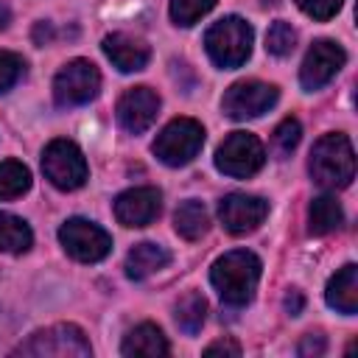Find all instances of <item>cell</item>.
<instances>
[{
  "instance_id": "cell-22",
  "label": "cell",
  "mask_w": 358,
  "mask_h": 358,
  "mask_svg": "<svg viewBox=\"0 0 358 358\" xmlns=\"http://www.w3.org/2000/svg\"><path fill=\"white\" fill-rule=\"evenodd\" d=\"M207 319V299L199 294V291H190L185 294L179 302H176V324L187 333V336H196L201 330Z\"/></svg>"
},
{
  "instance_id": "cell-28",
  "label": "cell",
  "mask_w": 358,
  "mask_h": 358,
  "mask_svg": "<svg viewBox=\"0 0 358 358\" xmlns=\"http://www.w3.org/2000/svg\"><path fill=\"white\" fill-rule=\"evenodd\" d=\"M341 3H344V0H296V6H299L308 17H313V20H319V22L336 17L338 8H341Z\"/></svg>"
},
{
  "instance_id": "cell-11",
  "label": "cell",
  "mask_w": 358,
  "mask_h": 358,
  "mask_svg": "<svg viewBox=\"0 0 358 358\" xmlns=\"http://www.w3.org/2000/svg\"><path fill=\"white\" fill-rule=\"evenodd\" d=\"M347 62V53L338 42H330V39H316L305 59H302V67H299V84L313 92V90H322Z\"/></svg>"
},
{
  "instance_id": "cell-14",
  "label": "cell",
  "mask_w": 358,
  "mask_h": 358,
  "mask_svg": "<svg viewBox=\"0 0 358 358\" xmlns=\"http://www.w3.org/2000/svg\"><path fill=\"white\" fill-rule=\"evenodd\" d=\"M162 210V193L157 187H131L115 199V218L123 227H148Z\"/></svg>"
},
{
  "instance_id": "cell-17",
  "label": "cell",
  "mask_w": 358,
  "mask_h": 358,
  "mask_svg": "<svg viewBox=\"0 0 358 358\" xmlns=\"http://www.w3.org/2000/svg\"><path fill=\"white\" fill-rule=\"evenodd\" d=\"M120 352L126 358H134V355L157 358V355H168L171 352V344H168V338L162 336V330L157 324L143 322V324H137L134 330L126 333V338L120 344Z\"/></svg>"
},
{
  "instance_id": "cell-7",
  "label": "cell",
  "mask_w": 358,
  "mask_h": 358,
  "mask_svg": "<svg viewBox=\"0 0 358 358\" xmlns=\"http://www.w3.org/2000/svg\"><path fill=\"white\" fill-rule=\"evenodd\" d=\"M263 162H266L263 143L249 131H232L215 151V168L221 173L238 176V179L257 173L263 168Z\"/></svg>"
},
{
  "instance_id": "cell-2",
  "label": "cell",
  "mask_w": 358,
  "mask_h": 358,
  "mask_svg": "<svg viewBox=\"0 0 358 358\" xmlns=\"http://www.w3.org/2000/svg\"><path fill=\"white\" fill-rule=\"evenodd\" d=\"M310 179L324 190H341L355 176V151L347 134L333 131L316 140L308 162Z\"/></svg>"
},
{
  "instance_id": "cell-13",
  "label": "cell",
  "mask_w": 358,
  "mask_h": 358,
  "mask_svg": "<svg viewBox=\"0 0 358 358\" xmlns=\"http://www.w3.org/2000/svg\"><path fill=\"white\" fill-rule=\"evenodd\" d=\"M157 112H159V95L148 87H131L120 95L117 101V123L129 131V134H143L154 120H157Z\"/></svg>"
},
{
  "instance_id": "cell-6",
  "label": "cell",
  "mask_w": 358,
  "mask_h": 358,
  "mask_svg": "<svg viewBox=\"0 0 358 358\" xmlns=\"http://www.w3.org/2000/svg\"><path fill=\"white\" fill-rule=\"evenodd\" d=\"M42 171L59 190H76L87 182L90 168L81 154V148L70 140H50L42 151Z\"/></svg>"
},
{
  "instance_id": "cell-24",
  "label": "cell",
  "mask_w": 358,
  "mask_h": 358,
  "mask_svg": "<svg viewBox=\"0 0 358 358\" xmlns=\"http://www.w3.org/2000/svg\"><path fill=\"white\" fill-rule=\"evenodd\" d=\"M294 45H296V31L291 28V22H285V20L271 22V28L266 34V50L271 56H288L294 50Z\"/></svg>"
},
{
  "instance_id": "cell-32",
  "label": "cell",
  "mask_w": 358,
  "mask_h": 358,
  "mask_svg": "<svg viewBox=\"0 0 358 358\" xmlns=\"http://www.w3.org/2000/svg\"><path fill=\"white\" fill-rule=\"evenodd\" d=\"M50 36H53L50 22H36V25H34V42H36V45H48Z\"/></svg>"
},
{
  "instance_id": "cell-20",
  "label": "cell",
  "mask_w": 358,
  "mask_h": 358,
  "mask_svg": "<svg viewBox=\"0 0 358 358\" xmlns=\"http://www.w3.org/2000/svg\"><path fill=\"white\" fill-rule=\"evenodd\" d=\"M173 227L176 232L185 238V241H199L201 235H207L210 229V213L201 201L190 199V201H182L173 213Z\"/></svg>"
},
{
  "instance_id": "cell-16",
  "label": "cell",
  "mask_w": 358,
  "mask_h": 358,
  "mask_svg": "<svg viewBox=\"0 0 358 358\" xmlns=\"http://www.w3.org/2000/svg\"><path fill=\"white\" fill-rule=\"evenodd\" d=\"M324 299H327L330 308H336L344 316H352L358 310V266L355 263L341 266L330 277L327 291H324Z\"/></svg>"
},
{
  "instance_id": "cell-12",
  "label": "cell",
  "mask_w": 358,
  "mask_h": 358,
  "mask_svg": "<svg viewBox=\"0 0 358 358\" xmlns=\"http://www.w3.org/2000/svg\"><path fill=\"white\" fill-rule=\"evenodd\" d=\"M218 215L227 232L246 235L263 224V218L268 215V201L260 196H249V193H229L221 199Z\"/></svg>"
},
{
  "instance_id": "cell-4",
  "label": "cell",
  "mask_w": 358,
  "mask_h": 358,
  "mask_svg": "<svg viewBox=\"0 0 358 358\" xmlns=\"http://www.w3.org/2000/svg\"><path fill=\"white\" fill-rule=\"evenodd\" d=\"M252 42H255V31L243 17H224L215 25H210V31L204 34V48L207 56L218 64V67H241L249 56H252Z\"/></svg>"
},
{
  "instance_id": "cell-1",
  "label": "cell",
  "mask_w": 358,
  "mask_h": 358,
  "mask_svg": "<svg viewBox=\"0 0 358 358\" xmlns=\"http://www.w3.org/2000/svg\"><path fill=\"white\" fill-rule=\"evenodd\" d=\"M260 257L249 249H232L221 255L210 268V282L227 305H246L260 282Z\"/></svg>"
},
{
  "instance_id": "cell-25",
  "label": "cell",
  "mask_w": 358,
  "mask_h": 358,
  "mask_svg": "<svg viewBox=\"0 0 358 358\" xmlns=\"http://www.w3.org/2000/svg\"><path fill=\"white\" fill-rule=\"evenodd\" d=\"M215 6V0H171V20L182 28L199 22L210 8Z\"/></svg>"
},
{
  "instance_id": "cell-3",
  "label": "cell",
  "mask_w": 358,
  "mask_h": 358,
  "mask_svg": "<svg viewBox=\"0 0 358 358\" xmlns=\"http://www.w3.org/2000/svg\"><path fill=\"white\" fill-rule=\"evenodd\" d=\"M14 355H34V358H90L92 347L78 324L59 322L45 330L31 333L20 347H14Z\"/></svg>"
},
{
  "instance_id": "cell-23",
  "label": "cell",
  "mask_w": 358,
  "mask_h": 358,
  "mask_svg": "<svg viewBox=\"0 0 358 358\" xmlns=\"http://www.w3.org/2000/svg\"><path fill=\"white\" fill-rule=\"evenodd\" d=\"M28 187H31V171L22 162L17 159L0 162V201L22 196Z\"/></svg>"
},
{
  "instance_id": "cell-19",
  "label": "cell",
  "mask_w": 358,
  "mask_h": 358,
  "mask_svg": "<svg viewBox=\"0 0 358 358\" xmlns=\"http://www.w3.org/2000/svg\"><path fill=\"white\" fill-rule=\"evenodd\" d=\"M344 224V213L341 204L336 201V196H316L310 201L308 210V232L310 235H330Z\"/></svg>"
},
{
  "instance_id": "cell-9",
  "label": "cell",
  "mask_w": 358,
  "mask_h": 358,
  "mask_svg": "<svg viewBox=\"0 0 358 358\" xmlns=\"http://www.w3.org/2000/svg\"><path fill=\"white\" fill-rule=\"evenodd\" d=\"M59 241L70 257L78 263H98L112 252V238L106 229L87 218H70L59 229Z\"/></svg>"
},
{
  "instance_id": "cell-8",
  "label": "cell",
  "mask_w": 358,
  "mask_h": 358,
  "mask_svg": "<svg viewBox=\"0 0 358 358\" xmlns=\"http://www.w3.org/2000/svg\"><path fill=\"white\" fill-rule=\"evenodd\" d=\"M98 90H101V73L87 59L67 62L53 78V98L59 106H81L92 101Z\"/></svg>"
},
{
  "instance_id": "cell-26",
  "label": "cell",
  "mask_w": 358,
  "mask_h": 358,
  "mask_svg": "<svg viewBox=\"0 0 358 358\" xmlns=\"http://www.w3.org/2000/svg\"><path fill=\"white\" fill-rule=\"evenodd\" d=\"M299 137H302V126L296 117H285L277 123L274 134H271V143H274V151L280 157H288L296 145H299Z\"/></svg>"
},
{
  "instance_id": "cell-27",
  "label": "cell",
  "mask_w": 358,
  "mask_h": 358,
  "mask_svg": "<svg viewBox=\"0 0 358 358\" xmlns=\"http://www.w3.org/2000/svg\"><path fill=\"white\" fill-rule=\"evenodd\" d=\"M25 73V62L11 53V50H0V95L8 92Z\"/></svg>"
},
{
  "instance_id": "cell-18",
  "label": "cell",
  "mask_w": 358,
  "mask_h": 358,
  "mask_svg": "<svg viewBox=\"0 0 358 358\" xmlns=\"http://www.w3.org/2000/svg\"><path fill=\"white\" fill-rule=\"evenodd\" d=\"M171 263V252L159 243H151V241H143L137 243L129 255H126V274L131 280H145L151 274H157L159 268H165Z\"/></svg>"
},
{
  "instance_id": "cell-33",
  "label": "cell",
  "mask_w": 358,
  "mask_h": 358,
  "mask_svg": "<svg viewBox=\"0 0 358 358\" xmlns=\"http://www.w3.org/2000/svg\"><path fill=\"white\" fill-rule=\"evenodd\" d=\"M6 25H8V8L0 6V28H6Z\"/></svg>"
},
{
  "instance_id": "cell-29",
  "label": "cell",
  "mask_w": 358,
  "mask_h": 358,
  "mask_svg": "<svg viewBox=\"0 0 358 358\" xmlns=\"http://www.w3.org/2000/svg\"><path fill=\"white\" fill-rule=\"evenodd\" d=\"M324 350H327V341H324L322 333H308V336H302V341H299V347H296V352H299L302 358H316V355H322Z\"/></svg>"
},
{
  "instance_id": "cell-21",
  "label": "cell",
  "mask_w": 358,
  "mask_h": 358,
  "mask_svg": "<svg viewBox=\"0 0 358 358\" xmlns=\"http://www.w3.org/2000/svg\"><path fill=\"white\" fill-rule=\"evenodd\" d=\"M31 243H34L31 227L11 213H0V252L20 255V252H28Z\"/></svg>"
},
{
  "instance_id": "cell-10",
  "label": "cell",
  "mask_w": 358,
  "mask_h": 358,
  "mask_svg": "<svg viewBox=\"0 0 358 358\" xmlns=\"http://www.w3.org/2000/svg\"><path fill=\"white\" fill-rule=\"evenodd\" d=\"M277 98H280V90L274 84L246 78V81H235L224 92L221 109L232 120H249V117H260L263 112H268L277 103Z\"/></svg>"
},
{
  "instance_id": "cell-15",
  "label": "cell",
  "mask_w": 358,
  "mask_h": 358,
  "mask_svg": "<svg viewBox=\"0 0 358 358\" xmlns=\"http://www.w3.org/2000/svg\"><path fill=\"white\" fill-rule=\"evenodd\" d=\"M103 53L106 59L120 70V73H137L148 64L151 59V48L137 39V36H129V34H109L103 36Z\"/></svg>"
},
{
  "instance_id": "cell-30",
  "label": "cell",
  "mask_w": 358,
  "mask_h": 358,
  "mask_svg": "<svg viewBox=\"0 0 358 358\" xmlns=\"http://www.w3.org/2000/svg\"><path fill=\"white\" fill-rule=\"evenodd\" d=\"M204 355H232L238 358L241 355V344L232 341V338H221V341H213L204 347Z\"/></svg>"
},
{
  "instance_id": "cell-31",
  "label": "cell",
  "mask_w": 358,
  "mask_h": 358,
  "mask_svg": "<svg viewBox=\"0 0 358 358\" xmlns=\"http://www.w3.org/2000/svg\"><path fill=\"white\" fill-rule=\"evenodd\" d=\"M302 308H305V296H302V291L288 288V294H285V310H288L291 316H299Z\"/></svg>"
},
{
  "instance_id": "cell-5",
  "label": "cell",
  "mask_w": 358,
  "mask_h": 358,
  "mask_svg": "<svg viewBox=\"0 0 358 358\" xmlns=\"http://www.w3.org/2000/svg\"><path fill=\"white\" fill-rule=\"evenodd\" d=\"M204 145V129L199 120L193 117H176L171 120L154 140V154L159 162L171 165V168H179V165H187Z\"/></svg>"
}]
</instances>
